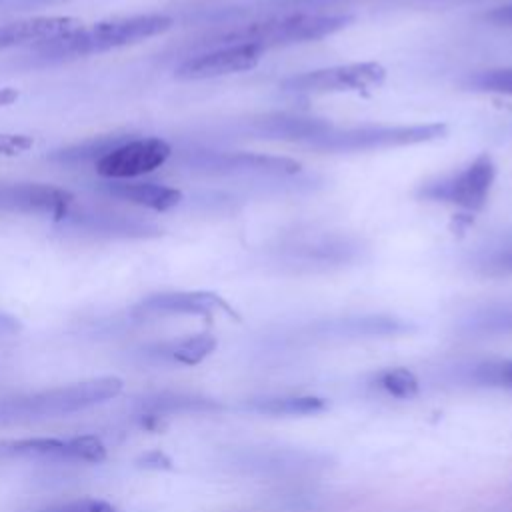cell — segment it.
I'll return each mask as SVG.
<instances>
[{"label": "cell", "instance_id": "cell-1", "mask_svg": "<svg viewBox=\"0 0 512 512\" xmlns=\"http://www.w3.org/2000/svg\"><path fill=\"white\" fill-rule=\"evenodd\" d=\"M354 18L350 14L334 12H288L274 14L264 20L232 24V28L218 30L202 44L206 48L230 44H254L264 52L276 46H292L316 42L344 30Z\"/></svg>", "mask_w": 512, "mask_h": 512}, {"label": "cell", "instance_id": "cell-2", "mask_svg": "<svg viewBox=\"0 0 512 512\" xmlns=\"http://www.w3.org/2000/svg\"><path fill=\"white\" fill-rule=\"evenodd\" d=\"M174 20L166 14H136L100 20L90 28H80L72 34L54 38L32 46L36 58L44 62L52 60H70L90 54H102L108 50L134 46L148 38L160 36L172 28Z\"/></svg>", "mask_w": 512, "mask_h": 512}, {"label": "cell", "instance_id": "cell-3", "mask_svg": "<svg viewBox=\"0 0 512 512\" xmlns=\"http://www.w3.org/2000/svg\"><path fill=\"white\" fill-rule=\"evenodd\" d=\"M118 376H98L60 388L42 390L30 396L0 402V420H42L60 418L104 404L122 392Z\"/></svg>", "mask_w": 512, "mask_h": 512}, {"label": "cell", "instance_id": "cell-4", "mask_svg": "<svg viewBox=\"0 0 512 512\" xmlns=\"http://www.w3.org/2000/svg\"><path fill=\"white\" fill-rule=\"evenodd\" d=\"M448 126L444 122L428 124H366L352 128H332L326 134L314 138L306 146L320 152L344 154V152H368L386 150L398 146L426 144L444 138Z\"/></svg>", "mask_w": 512, "mask_h": 512}, {"label": "cell", "instance_id": "cell-5", "mask_svg": "<svg viewBox=\"0 0 512 512\" xmlns=\"http://www.w3.org/2000/svg\"><path fill=\"white\" fill-rule=\"evenodd\" d=\"M496 180V166L490 154H478L462 170L422 184L418 198L430 202L452 204L470 212L482 210L488 202L492 184Z\"/></svg>", "mask_w": 512, "mask_h": 512}, {"label": "cell", "instance_id": "cell-6", "mask_svg": "<svg viewBox=\"0 0 512 512\" xmlns=\"http://www.w3.org/2000/svg\"><path fill=\"white\" fill-rule=\"evenodd\" d=\"M386 78V70L378 62H352L328 68H316L292 74L280 82V88L290 94H336L362 92L378 88Z\"/></svg>", "mask_w": 512, "mask_h": 512}, {"label": "cell", "instance_id": "cell-7", "mask_svg": "<svg viewBox=\"0 0 512 512\" xmlns=\"http://www.w3.org/2000/svg\"><path fill=\"white\" fill-rule=\"evenodd\" d=\"M170 154L172 146L164 138H134L116 144L94 162V168L102 178L130 180L158 170L168 162Z\"/></svg>", "mask_w": 512, "mask_h": 512}, {"label": "cell", "instance_id": "cell-8", "mask_svg": "<svg viewBox=\"0 0 512 512\" xmlns=\"http://www.w3.org/2000/svg\"><path fill=\"white\" fill-rule=\"evenodd\" d=\"M190 166L212 174L232 176H264L284 178L300 172V164L288 156L256 154V152H198Z\"/></svg>", "mask_w": 512, "mask_h": 512}, {"label": "cell", "instance_id": "cell-9", "mask_svg": "<svg viewBox=\"0 0 512 512\" xmlns=\"http://www.w3.org/2000/svg\"><path fill=\"white\" fill-rule=\"evenodd\" d=\"M264 50L254 44H230L202 50L178 64V80H210L256 68Z\"/></svg>", "mask_w": 512, "mask_h": 512}, {"label": "cell", "instance_id": "cell-10", "mask_svg": "<svg viewBox=\"0 0 512 512\" xmlns=\"http://www.w3.org/2000/svg\"><path fill=\"white\" fill-rule=\"evenodd\" d=\"M74 204L72 192L44 182H14L0 186V210L42 214L64 222Z\"/></svg>", "mask_w": 512, "mask_h": 512}, {"label": "cell", "instance_id": "cell-11", "mask_svg": "<svg viewBox=\"0 0 512 512\" xmlns=\"http://www.w3.org/2000/svg\"><path fill=\"white\" fill-rule=\"evenodd\" d=\"M226 312L236 316L230 304L214 292L206 290H178V292H158L150 294L136 304V312L144 316H166V314H192L208 316L212 312Z\"/></svg>", "mask_w": 512, "mask_h": 512}, {"label": "cell", "instance_id": "cell-12", "mask_svg": "<svg viewBox=\"0 0 512 512\" xmlns=\"http://www.w3.org/2000/svg\"><path fill=\"white\" fill-rule=\"evenodd\" d=\"M82 28V20L74 16H34L0 26V48L38 46L54 38L72 34Z\"/></svg>", "mask_w": 512, "mask_h": 512}, {"label": "cell", "instance_id": "cell-13", "mask_svg": "<svg viewBox=\"0 0 512 512\" xmlns=\"http://www.w3.org/2000/svg\"><path fill=\"white\" fill-rule=\"evenodd\" d=\"M412 326L406 320L384 314L346 316L338 320L320 322L312 328L314 334L324 338H382L410 332Z\"/></svg>", "mask_w": 512, "mask_h": 512}, {"label": "cell", "instance_id": "cell-14", "mask_svg": "<svg viewBox=\"0 0 512 512\" xmlns=\"http://www.w3.org/2000/svg\"><path fill=\"white\" fill-rule=\"evenodd\" d=\"M334 126L324 118L292 116V114H266L250 122V130L264 140L284 142H312Z\"/></svg>", "mask_w": 512, "mask_h": 512}, {"label": "cell", "instance_id": "cell-15", "mask_svg": "<svg viewBox=\"0 0 512 512\" xmlns=\"http://www.w3.org/2000/svg\"><path fill=\"white\" fill-rule=\"evenodd\" d=\"M100 190L114 198L122 200L140 208H148L154 212H166L172 210L182 202V192L178 188L156 184V182H106L100 186Z\"/></svg>", "mask_w": 512, "mask_h": 512}, {"label": "cell", "instance_id": "cell-16", "mask_svg": "<svg viewBox=\"0 0 512 512\" xmlns=\"http://www.w3.org/2000/svg\"><path fill=\"white\" fill-rule=\"evenodd\" d=\"M66 220L84 232L90 234H104V236H156L160 230L150 224V222H142V220H134L122 214H100V212H86V214H68Z\"/></svg>", "mask_w": 512, "mask_h": 512}, {"label": "cell", "instance_id": "cell-17", "mask_svg": "<svg viewBox=\"0 0 512 512\" xmlns=\"http://www.w3.org/2000/svg\"><path fill=\"white\" fill-rule=\"evenodd\" d=\"M246 410L264 416H310L328 408L326 398L312 394H280L256 396L244 404Z\"/></svg>", "mask_w": 512, "mask_h": 512}, {"label": "cell", "instance_id": "cell-18", "mask_svg": "<svg viewBox=\"0 0 512 512\" xmlns=\"http://www.w3.org/2000/svg\"><path fill=\"white\" fill-rule=\"evenodd\" d=\"M460 382L474 388L512 390V358L478 360L460 370Z\"/></svg>", "mask_w": 512, "mask_h": 512}, {"label": "cell", "instance_id": "cell-19", "mask_svg": "<svg viewBox=\"0 0 512 512\" xmlns=\"http://www.w3.org/2000/svg\"><path fill=\"white\" fill-rule=\"evenodd\" d=\"M220 404L204 398V396H190V394H160L148 398L140 404V414H154L164 418L166 414L178 412H212L218 410Z\"/></svg>", "mask_w": 512, "mask_h": 512}, {"label": "cell", "instance_id": "cell-20", "mask_svg": "<svg viewBox=\"0 0 512 512\" xmlns=\"http://www.w3.org/2000/svg\"><path fill=\"white\" fill-rule=\"evenodd\" d=\"M216 338L208 332H200V334H192L186 338H180L172 344H168L166 354L184 366H196L200 362H204L214 350H216Z\"/></svg>", "mask_w": 512, "mask_h": 512}, {"label": "cell", "instance_id": "cell-21", "mask_svg": "<svg viewBox=\"0 0 512 512\" xmlns=\"http://www.w3.org/2000/svg\"><path fill=\"white\" fill-rule=\"evenodd\" d=\"M460 84L470 92L512 96V66L486 68V70L472 72L464 76Z\"/></svg>", "mask_w": 512, "mask_h": 512}, {"label": "cell", "instance_id": "cell-22", "mask_svg": "<svg viewBox=\"0 0 512 512\" xmlns=\"http://www.w3.org/2000/svg\"><path fill=\"white\" fill-rule=\"evenodd\" d=\"M464 330L468 334H478V336L512 334V306L482 310L466 320Z\"/></svg>", "mask_w": 512, "mask_h": 512}, {"label": "cell", "instance_id": "cell-23", "mask_svg": "<svg viewBox=\"0 0 512 512\" xmlns=\"http://www.w3.org/2000/svg\"><path fill=\"white\" fill-rule=\"evenodd\" d=\"M376 386L398 400H410L420 392V382L416 374L402 366L380 370L376 374Z\"/></svg>", "mask_w": 512, "mask_h": 512}, {"label": "cell", "instance_id": "cell-24", "mask_svg": "<svg viewBox=\"0 0 512 512\" xmlns=\"http://www.w3.org/2000/svg\"><path fill=\"white\" fill-rule=\"evenodd\" d=\"M4 450L16 456H34V458H54V460H66V440L62 438H48V436H36V438H22L12 440L4 444Z\"/></svg>", "mask_w": 512, "mask_h": 512}, {"label": "cell", "instance_id": "cell-25", "mask_svg": "<svg viewBox=\"0 0 512 512\" xmlns=\"http://www.w3.org/2000/svg\"><path fill=\"white\" fill-rule=\"evenodd\" d=\"M256 466L260 472H280V470H294V468H308L312 464V456L296 450H264L256 452V456L248 462Z\"/></svg>", "mask_w": 512, "mask_h": 512}, {"label": "cell", "instance_id": "cell-26", "mask_svg": "<svg viewBox=\"0 0 512 512\" xmlns=\"http://www.w3.org/2000/svg\"><path fill=\"white\" fill-rule=\"evenodd\" d=\"M66 460L68 462H88L98 464L106 460V446L96 434H80L66 440Z\"/></svg>", "mask_w": 512, "mask_h": 512}, {"label": "cell", "instance_id": "cell-27", "mask_svg": "<svg viewBox=\"0 0 512 512\" xmlns=\"http://www.w3.org/2000/svg\"><path fill=\"white\" fill-rule=\"evenodd\" d=\"M116 144H120L118 138H102V140H90V142H84L76 148H68V150H60L56 154L50 156V160H56L60 164H78V162H84V160H98L102 158L108 150H112Z\"/></svg>", "mask_w": 512, "mask_h": 512}, {"label": "cell", "instance_id": "cell-28", "mask_svg": "<svg viewBox=\"0 0 512 512\" xmlns=\"http://www.w3.org/2000/svg\"><path fill=\"white\" fill-rule=\"evenodd\" d=\"M476 268L486 276H512V246L484 254L476 262Z\"/></svg>", "mask_w": 512, "mask_h": 512}, {"label": "cell", "instance_id": "cell-29", "mask_svg": "<svg viewBox=\"0 0 512 512\" xmlns=\"http://www.w3.org/2000/svg\"><path fill=\"white\" fill-rule=\"evenodd\" d=\"M348 0H260L262 6H268V10H278L280 14L288 12H324L322 8L334 6Z\"/></svg>", "mask_w": 512, "mask_h": 512}, {"label": "cell", "instance_id": "cell-30", "mask_svg": "<svg viewBox=\"0 0 512 512\" xmlns=\"http://www.w3.org/2000/svg\"><path fill=\"white\" fill-rule=\"evenodd\" d=\"M38 512H118L110 502L100 500V498H76L70 502L46 506Z\"/></svg>", "mask_w": 512, "mask_h": 512}, {"label": "cell", "instance_id": "cell-31", "mask_svg": "<svg viewBox=\"0 0 512 512\" xmlns=\"http://www.w3.org/2000/svg\"><path fill=\"white\" fill-rule=\"evenodd\" d=\"M34 146V138L26 134H10V132H0V158H12L20 156L26 150Z\"/></svg>", "mask_w": 512, "mask_h": 512}, {"label": "cell", "instance_id": "cell-32", "mask_svg": "<svg viewBox=\"0 0 512 512\" xmlns=\"http://www.w3.org/2000/svg\"><path fill=\"white\" fill-rule=\"evenodd\" d=\"M136 464L146 470H172V460L162 450H150L142 454Z\"/></svg>", "mask_w": 512, "mask_h": 512}, {"label": "cell", "instance_id": "cell-33", "mask_svg": "<svg viewBox=\"0 0 512 512\" xmlns=\"http://www.w3.org/2000/svg\"><path fill=\"white\" fill-rule=\"evenodd\" d=\"M490 24L494 26H504V28H512V2L510 4H502L490 12H486L484 16Z\"/></svg>", "mask_w": 512, "mask_h": 512}, {"label": "cell", "instance_id": "cell-34", "mask_svg": "<svg viewBox=\"0 0 512 512\" xmlns=\"http://www.w3.org/2000/svg\"><path fill=\"white\" fill-rule=\"evenodd\" d=\"M18 98V92L14 88H0V106L12 104Z\"/></svg>", "mask_w": 512, "mask_h": 512}]
</instances>
